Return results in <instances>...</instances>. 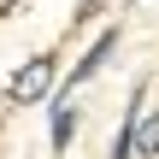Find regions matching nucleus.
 Masks as SVG:
<instances>
[{"label":"nucleus","instance_id":"f257e3e1","mask_svg":"<svg viewBox=\"0 0 159 159\" xmlns=\"http://www.w3.org/2000/svg\"><path fill=\"white\" fill-rule=\"evenodd\" d=\"M59 89V53H35L6 77V106H47Z\"/></svg>","mask_w":159,"mask_h":159},{"label":"nucleus","instance_id":"f03ea898","mask_svg":"<svg viewBox=\"0 0 159 159\" xmlns=\"http://www.w3.org/2000/svg\"><path fill=\"white\" fill-rule=\"evenodd\" d=\"M112 53H118V30H112V24H106V30H100V35H94V41H89V47H83V59H77V65H71V77H65V89H83V83H89V77H100V71H106V59H112Z\"/></svg>","mask_w":159,"mask_h":159},{"label":"nucleus","instance_id":"7ed1b4c3","mask_svg":"<svg viewBox=\"0 0 159 159\" xmlns=\"http://www.w3.org/2000/svg\"><path fill=\"white\" fill-rule=\"evenodd\" d=\"M71 142H77V100H71V89H59L53 94V118H47V148L71 153Z\"/></svg>","mask_w":159,"mask_h":159},{"label":"nucleus","instance_id":"20e7f679","mask_svg":"<svg viewBox=\"0 0 159 159\" xmlns=\"http://www.w3.org/2000/svg\"><path fill=\"white\" fill-rule=\"evenodd\" d=\"M136 159H159V106L136 118Z\"/></svg>","mask_w":159,"mask_h":159},{"label":"nucleus","instance_id":"39448f33","mask_svg":"<svg viewBox=\"0 0 159 159\" xmlns=\"http://www.w3.org/2000/svg\"><path fill=\"white\" fill-rule=\"evenodd\" d=\"M100 12H106V0H77V6H71V30H83V24H94Z\"/></svg>","mask_w":159,"mask_h":159},{"label":"nucleus","instance_id":"423d86ee","mask_svg":"<svg viewBox=\"0 0 159 159\" xmlns=\"http://www.w3.org/2000/svg\"><path fill=\"white\" fill-rule=\"evenodd\" d=\"M18 6H24V0H0V18H12V12H18Z\"/></svg>","mask_w":159,"mask_h":159},{"label":"nucleus","instance_id":"0eeeda50","mask_svg":"<svg viewBox=\"0 0 159 159\" xmlns=\"http://www.w3.org/2000/svg\"><path fill=\"white\" fill-rule=\"evenodd\" d=\"M130 6H136V0H130Z\"/></svg>","mask_w":159,"mask_h":159}]
</instances>
